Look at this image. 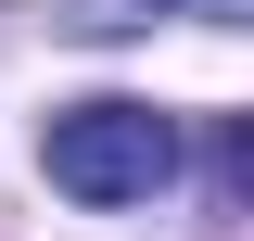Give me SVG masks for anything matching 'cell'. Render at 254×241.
Segmentation results:
<instances>
[{"label": "cell", "mask_w": 254, "mask_h": 241, "mask_svg": "<svg viewBox=\"0 0 254 241\" xmlns=\"http://www.w3.org/2000/svg\"><path fill=\"white\" fill-rule=\"evenodd\" d=\"M38 165H51L64 203H153L165 178H178V115H153V102H64L51 127H38Z\"/></svg>", "instance_id": "6da1fadb"}, {"label": "cell", "mask_w": 254, "mask_h": 241, "mask_svg": "<svg viewBox=\"0 0 254 241\" xmlns=\"http://www.w3.org/2000/svg\"><path fill=\"white\" fill-rule=\"evenodd\" d=\"M165 13H203V26H242L254 0H51V26H64V38H140V26H165Z\"/></svg>", "instance_id": "7a4b0ae2"}]
</instances>
